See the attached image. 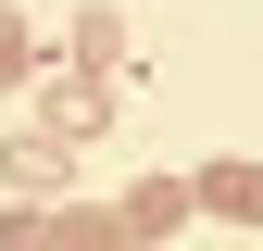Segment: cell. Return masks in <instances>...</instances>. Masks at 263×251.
Here are the masks:
<instances>
[{
	"mask_svg": "<svg viewBox=\"0 0 263 251\" xmlns=\"http://www.w3.org/2000/svg\"><path fill=\"white\" fill-rule=\"evenodd\" d=\"M38 126H50L63 151H76V138H101V126H113V76H88V63H63V76L38 88Z\"/></svg>",
	"mask_w": 263,
	"mask_h": 251,
	"instance_id": "cell-1",
	"label": "cell"
},
{
	"mask_svg": "<svg viewBox=\"0 0 263 251\" xmlns=\"http://www.w3.org/2000/svg\"><path fill=\"white\" fill-rule=\"evenodd\" d=\"M113 50H125V25L113 13H76V63H88V76H113Z\"/></svg>",
	"mask_w": 263,
	"mask_h": 251,
	"instance_id": "cell-5",
	"label": "cell"
},
{
	"mask_svg": "<svg viewBox=\"0 0 263 251\" xmlns=\"http://www.w3.org/2000/svg\"><path fill=\"white\" fill-rule=\"evenodd\" d=\"M13 76H25V25L0 13V88H13Z\"/></svg>",
	"mask_w": 263,
	"mask_h": 251,
	"instance_id": "cell-7",
	"label": "cell"
},
{
	"mask_svg": "<svg viewBox=\"0 0 263 251\" xmlns=\"http://www.w3.org/2000/svg\"><path fill=\"white\" fill-rule=\"evenodd\" d=\"M188 213H213V226H263V164H201V176H188Z\"/></svg>",
	"mask_w": 263,
	"mask_h": 251,
	"instance_id": "cell-3",
	"label": "cell"
},
{
	"mask_svg": "<svg viewBox=\"0 0 263 251\" xmlns=\"http://www.w3.org/2000/svg\"><path fill=\"white\" fill-rule=\"evenodd\" d=\"M63 176H76V151H63L50 126H25V138H0V188H13V201H63Z\"/></svg>",
	"mask_w": 263,
	"mask_h": 251,
	"instance_id": "cell-2",
	"label": "cell"
},
{
	"mask_svg": "<svg viewBox=\"0 0 263 251\" xmlns=\"http://www.w3.org/2000/svg\"><path fill=\"white\" fill-rule=\"evenodd\" d=\"M0 251H50V201H13V213H0Z\"/></svg>",
	"mask_w": 263,
	"mask_h": 251,
	"instance_id": "cell-6",
	"label": "cell"
},
{
	"mask_svg": "<svg viewBox=\"0 0 263 251\" xmlns=\"http://www.w3.org/2000/svg\"><path fill=\"white\" fill-rule=\"evenodd\" d=\"M113 226H125V239H176V226H188V176H138V188L113 201Z\"/></svg>",
	"mask_w": 263,
	"mask_h": 251,
	"instance_id": "cell-4",
	"label": "cell"
}]
</instances>
